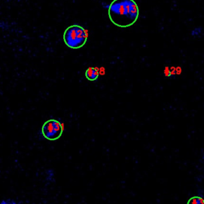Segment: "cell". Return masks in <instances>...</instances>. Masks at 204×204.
I'll list each match as a JSON object with an SVG mask.
<instances>
[{"label": "cell", "mask_w": 204, "mask_h": 204, "mask_svg": "<svg viewBox=\"0 0 204 204\" xmlns=\"http://www.w3.org/2000/svg\"><path fill=\"white\" fill-rule=\"evenodd\" d=\"M111 22L119 28H127L138 20L139 7L134 0H113L109 7Z\"/></svg>", "instance_id": "obj_1"}, {"label": "cell", "mask_w": 204, "mask_h": 204, "mask_svg": "<svg viewBox=\"0 0 204 204\" xmlns=\"http://www.w3.org/2000/svg\"><path fill=\"white\" fill-rule=\"evenodd\" d=\"M88 37L86 29L80 25L73 24L65 29L63 38L67 47L72 49H79L86 44Z\"/></svg>", "instance_id": "obj_2"}, {"label": "cell", "mask_w": 204, "mask_h": 204, "mask_svg": "<svg viewBox=\"0 0 204 204\" xmlns=\"http://www.w3.org/2000/svg\"><path fill=\"white\" fill-rule=\"evenodd\" d=\"M63 131V125L59 121L54 119L46 121L41 128V133L44 137L50 141L59 139L62 136Z\"/></svg>", "instance_id": "obj_3"}, {"label": "cell", "mask_w": 204, "mask_h": 204, "mask_svg": "<svg viewBox=\"0 0 204 204\" xmlns=\"http://www.w3.org/2000/svg\"><path fill=\"white\" fill-rule=\"evenodd\" d=\"M99 72L98 69L93 67H90L86 70L85 76L86 78L88 80L90 81H93L97 80L98 77L99 76Z\"/></svg>", "instance_id": "obj_4"}, {"label": "cell", "mask_w": 204, "mask_h": 204, "mask_svg": "<svg viewBox=\"0 0 204 204\" xmlns=\"http://www.w3.org/2000/svg\"><path fill=\"white\" fill-rule=\"evenodd\" d=\"M187 204H204V199L200 196H193L189 199Z\"/></svg>", "instance_id": "obj_5"}, {"label": "cell", "mask_w": 204, "mask_h": 204, "mask_svg": "<svg viewBox=\"0 0 204 204\" xmlns=\"http://www.w3.org/2000/svg\"><path fill=\"white\" fill-rule=\"evenodd\" d=\"M202 32V28H195L191 33V35L193 37L195 36H198L199 34H200Z\"/></svg>", "instance_id": "obj_6"}, {"label": "cell", "mask_w": 204, "mask_h": 204, "mask_svg": "<svg viewBox=\"0 0 204 204\" xmlns=\"http://www.w3.org/2000/svg\"><path fill=\"white\" fill-rule=\"evenodd\" d=\"M0 204H9V202H8V200H7V201H6V200H3L1 203H0Z\"/></svg>", "instance_id": "obj_7"}]
</instances>
